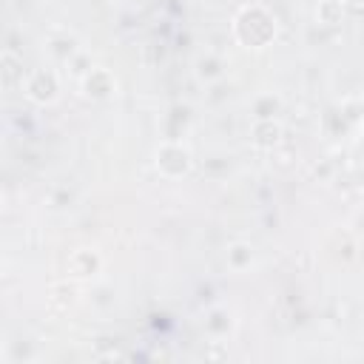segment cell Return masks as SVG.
I'll return each mask as SVG.
<instances>
[{"mask_svg": "<svg viewBox=\"0 0 364 364\" xmlns=\"http://www.w3.org/2000/svg\"><path fill=\"white\" fill-rule=\"evenodd\" d=\"M361 136H364V117H361Z\"/></svg>", "mask_w": 364, "mask_h": 364, "instance_id": "obj_14", "label": "cell"}, {"mask_svg": "<svg viewBox=\"0 0 364 364\" xmlns=\"http://www.w3.org/2000/svg\"><path fill=\"white\" fill-rule=\"evenodd\" d=\"M318 20L324 23V26H336V23H341V14H344V6L341 3H336V0H324L321 6H318Z\"/></svg>", "mask_w": 364, "mask_h": 364, "instance_id": "obj_9", "label": "cell"}, {"mask_svg": "<svg viewBox=\"0 0 364 364\" xmlns=\"http://www.w3.org/2000/svg\"><path fill=\"white\" fill-rule=\"evenodd\" d=\"M48 51H51V54H57L60 60H68V57L74 54V40H54Z\"/></svg>", "mask_w": 364, "mask_h": 364, "instance_id": "obj_13", "label": "cell"}, {"mask_svg": "<svg viewBox=\"0 0 364 364\" xmlns=\"http://www.w3.org/2000/svg\"><path fill=\"white\" fill-rule=\"evenodd\" d=\"M233 34L245 48H264L276 40V17L264 6H245L233 20Z\"/></svg>", "mask_w": 364, "mask_h": 364, "instance_id": "obj_1", "label": "cell"}, {"mask_svg": "<svg viewBox=\"0 0 364 364\" xmlns=\"http://www.w3.org/2000/svg\"><path fill=\"white\" fill-rule=\"evenodd\" d=\"M100 270V256L94 250H74L68 256V273L77 279H88Z\"/></svg>", "mask_w": 364, "mask_h": 364, "instance_id": "obj_5", "label": "cell"}, {"mask_svg": "<svg viewBox=\"0 0 364 364\" xmlns=\"http://www.w3.org/2000/svg\"><path fill=\"white\" fill-rule=\"evenodd\" d=\"M250 262H253V247H250V245L236 242V245L228 247V264H230L233 270H245Z\"/></svg>", "mask_w": 364, "mask_h": 364, "instance_id": "obj_8", "label": "cell"}, {"mask_svg": "<svg viewBox=\"0 0 364 364\" xmlns=\"http://www.w3.org/2000/svg\"><path fill=\"white\" fill-rule=\"evenodd\" d=\"M253 111H256V119H273L276 111H279V100L273 94H264V97L256 100V108Z\"/></svg>", "mask_w": 364, "mask_h": 364, "instance_id": "obj_11", "label": "cell"}, {"mask_svg": "<svg viewBox=\"0 0 364 364\" xmlns=\"http://www.w3.org/2000/svg\"><path fill=\"white\" fill-rule=\"evenodd\" d=\"M228 327H230V318H228L225 310H213V313L208 316V330H213V333H228Z\"/></svg>", "mask_w": 364, "mask_h": 364, "instance_id": "obj_12", "label": "cell"}, {"mask_svg": "<svg viewBox=\"0 0 364 364\" xmlns=\"http://www.w3.org/2000/svg\"><path fill=\"white\" fill-rule=\"evenodd\" d=\"M279 136H282V125L276 119H256V125H253V142L259 148H273L279 142Z\"/></svg>", "mask_w": 364, "mask_h": 364, "instance_id": "obj_7", "label": "cell"}, {"mask_svg": "<svg viewBox=\"0 0 364 364\" xmlns=\"http://www.w3.org/2000/svg\"><path fill=\"white\" fill-rule=\"evenodd\" d=\"M156 168H159L162 176L179 179V176H185V173L191 171V151L182 148L179 142L165 139V142L159 145V151H156Z\"/></svg>", "mask_w": 364, "mask_h": 364, "instance_id": "obj_2", "label": "cell"}, {"mask_svg": "<svg viewBox=\"0 0 364 364\" xmlns=\"http://www.w3.org/2000/svg\"><path fill=\"white\" fill-rule=\"evenodd\" d=\"M0 82H3V88L9 91V88H14L17 82H23V63L14 57V51L11 48H6L3 51V57H0Z\"/></svg>", "mask_w": 364, "mask_h": 364, "instance_id": "obj_6", "label": "cell"}, {"mask_svg": "<svg viewBox=\"0 0 364 364\" xmlns=\"http://www.w3.org/2000/svg\"><path fill=\"white\" fill-rule=\"evenodd\" d=\"M114 88H117V82H114L111 71H105V68H88L82 77V94L88 100H108L114 94Z\"/></svg>", "mask_w": 364, "mask_h": 364, "instance_id": "obj_4", "label": "cell"}, {"mask_svg": "<svg viewBox=\"0 0 364 364\" xmlns=\"http://www.w3.org/2000/svg\"><path fill=\"white\" fill-rule=\"evenodd\" d=\"M196 74L202 77V80H219L222 77V63L216 60V57H199L196 60Z\"/></svg>", "mask_w": 364, "mask_h": 364, "instance_id": "obj_10", "label": "cell"}, {"mask_svg": "<svg viewBox=\"0 0 364 364\" xmlns=\"http://www.w3.org/2000/svg\"><path fill=\"white\" fill-rule=\"evenodd\" d=\"M57 91H60L57 74H54V71H46V68L34 71V74L28 77V82H26V94H28V100H34L37 105L54 102V100H57Z\"/></svg>", "mask_w": 364, "mask_h": 364, "instance_id": "obj_3", "label": "cell"}]
</instances>
